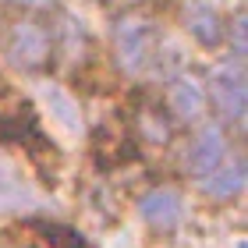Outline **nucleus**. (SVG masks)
<instances>
[{
  "mask_svg": "<svg viewBox=\"0 0 248 248\" xmlns=\"http://www.w3.org/2000/svg\"><path fill=\"white\" fill-rule=\"evenodd\" d=\"M135 131H139L145 142H156V145L167 142V135H170V128H167L163 114H156V110H142L139 121H135Z\"/></svg>",
  "mask_w": 248,
  "mask_h": 248,
  "instance_id": "obj_12",
  "label": "nucleus"
},
{
  "mask_svg": "<svg viewBox=\"0 0 248 248\" xmlns=\"http://www.w3.org/2000/svg\"><path fill=\"white\" fill-rule=\"evenodd\" d=\"M4 50H7L11 64L39 67V64H46L50 50H53V36L46 32V25H39V21H18V25L7 32Z\"/></svg>",
  "mask_w": 248,
  "mask_h": 248,
  "instance_id": "obj_3",
  "label": "nucleus"
},
{
  "mask_svg": "<svg viewBox=\"0 0 248 248\" xmlns=\"http://www.w3.org/2000/svg\"><path fill=\"white\" fill-rule=\"evenodd\" d=\"M39 231L53 248H85V238L75 227H64V223H39Z\"/></svg>",
  "mask_w": 248,
  "mask_h": 248,
  "instance_id": "obj_13",
  "label": "nucleus"
},
{
  "mask_svg": "<svg viewBox=\"0 0 248 248\" xmlns=\"http://www.w3.org/2000/svg\"><path fill=\"white\" fill-rule=\"evenodd\" d=\"M245 181H248V167H245L241 156L223 160L220 167H213L209 174L199 177V185H202V191H206L209 199H234V195H241Z\"/></svg>",
  "mask_w": 248,
  "mask_h": 248,
  "instance_id": "obj_7",
  "label": "nucleus"
},
{
  "mask_svg": "<svg viewBox=\"0 0 248 248\" xmlns=\"http://www.w3.org/2000/svg\"><path fill=\"white\" fill-rule=\"evenodd\" d=\"M206 99L217 103V110H220L223 121L238 124L245 117V110H248V75H245L241 61H227V64H220V67H213Z\"/></svg>",
  "mask_w": 248,
  "mask_h": 248,
  "instance_id": "obj_2",
  "label": "nucleus"
},
{
  "mask_svg": "<svg viewBox=\"0 0 248 248\" xmlns=\"http://www.w3.org/2000/svg\"><path fill=\"white\" fill-rule=\"evenodd\" d=\"M139 213H142V220L149 223L153 231H174L177 223H181V217H185V202H181V195H177L174 188H153L149 195L142 199Z\"/></svg>",
  "mask_w": 248,
  "mask_h": 248,
  "instance_id": "obj_5",
  "label": "nucleus"
},
{
  "mask_svg": "<svg viewBox=\"0 0 248 248\" xmlns=\"http://www.w3.org/2000/svg\"><path fill=\"white\" fill-rule=\"evenodd\" d=\"M223 160H227V139H223L220 124H206L188 145V170L202 177L213 167H220Z\"/></svg>",
  "mask_w": 248,
  "mask_h": 248,
  "instance_id": "obj_4",
  "label": "nucleus"
},
{
  "mask_svg": "<svg viewBox=\"0 0 248 248\" xmlns=\"http://www.w3.org/2000/svg\"><path fill=\"white\" fill-rule=\"evenodd\" d=\"M15 4H21V7H43V4H50V0H15Z\"/></svg>",
  "mask_w": 248,
  "mask_h": 248,
  "instance_id": "obj_15",
  "label": "nucleus"
},
{
  "mask_svg": "<svg viewBox=\"0 0 248 248\" xmlns=\"http://www.w3.org/2000/svg\"><path fill=\"white\" fill-rule=\"evenodd\" d=\"M32 202H36V191L21 181V174L15 170V163L0 156V209L15 213V209H29Z\"/></svg>",
  "mask_w": 248,
  "mask_h": 248,
  "instance_id": "obj_10",
  "label": "nucleus"
},
{
  "mask_svg": "<svg viewBox=\"0 0 248 248\" xmlns=\"http://www.w3.org/2000/svg\"><path fill=\"white\" fill-rule=\"evenodd\" d=\"M57 50L64 53V57H82V46H85V36H82V21H75V18H61V25H57Z\"/></svg>",
  "mask_w": 248,
  "mask_h": 248,
  "instance_id": "obj_11",
  "label": "nucleus"
},
{
  "mask_svg": "<svg viewBox=\"0 0 248 248\" xmlns=\"http://www.w3.org/2000/svg\"><path fill=\"white\" fill-rule=\"evenodd\" d=\"M234 61H241L245 57V15H238L234 18Z\"/></svg>",
  "mask_w": 248,
  "mask_h": 248,
  "instance_id": "obj_14",
  "label": "nucleus"
},
{
  "mask_svg": "<svg viewBox=\"0 0 248 248\" xmlns=\"http://www.w3.org/2000/svg\"><path fill=\"white\" fill-rule=\"evenodd\" d=\"M185 29L202 43V46H217L223 39V21L217 15V7L206 4V0H191L185 7Z\"/></svg>",
  "mask_w": 248,
  "mask_h": 248,
  "instance_id": "obj_9",
  "label": "nucleus"
},
{
  "mask_svg": "<svg viewBox=\"0 0 248 248\" xmlns=\"http://www.w3.org/2000/svg\"><path fill=\"white\" fill-rule=\"evenodd\" d=\"M167 107L181 121H199L202 110H206V89H202V82L195 75H177L167 85Z\"/></svg>",
  "mask_w": 248,
  "mask_h": 248,
  "instance_id": "obj_6",
  "label": "nucleus"
},
{
  "mask_svg": "<svg viewBox=\"0 0 248 248\" xmlns=\"http://www.w3.org/2000/svg\"><path fill=\"white\" fill-rule=\"evenodd\" d=\"M114 50H117V64L128 75H142L156 57V32L145 18H121L114 29Z\"/></svg>",
  "mask_w": 248,
  "mask_h": 248,
  "instance_id": "obj_1",
  "label": "nucleus"
},
{
  "mask_svg": "<svg viewBox=\"0 0 248 248\" xmlns=\"http://www.w3.org/2000/svg\"><path fill=\"white\" fill-rule=\"evenodd\" d=\"M39 96L50 110V121L57 124L64 135H82V114H78V103H75V96L67 93V89H61L57 82H43Z\"/></svg>",
  "mask_w": 248,
  "mask_h": 248,
  "instance_id": "obj_8",
  "label": "nucleus"
}]
</instances>
